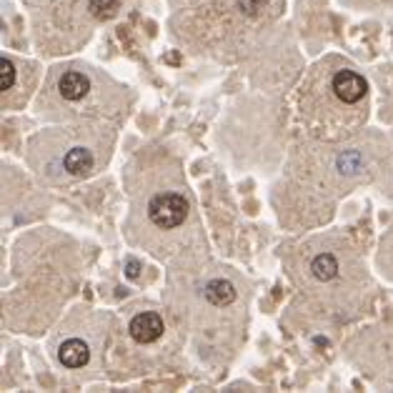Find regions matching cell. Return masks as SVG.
Returning <instances> with one entry per match:
<instances>
[{
	"instance_id": "6da1fadb",
	"label": "cell",
	"mask_w": 393,
	"mask_h": 393,
	"mask_svg": "<svg viewBox=\"0 0 393 393\" xmlns=\"http://www.w3.org/2000/svg\"><path fill=\"white\" fill-rule=\"evenodd\" d=\"M188 215V200L180 193H158L148 203V218L163 231L178 228Z\"/></svg>"
},
{
	"instance_id": "7a4b0ae2",
	"label": "cell",
	"mask_w": 393,
	"mask_h": 393,
	"mask_svg": "<svg viewBox=\"0 0 393 393\" xmlns=\"http://www.w3.org/2000/svg\"><path fill=\"white\" fill-rule=\"evenodd\" d=\"M331 90L336 93L338 100H343V103H361L368 93V83H365V78L359 76L356 70H338L336 76L331 81Z\"/></svg>"
},
{
	"instance_id": "3957f363",
	"label": "cell",
	"mask_w": 393,
	"mask_h": 393,
	"mask_svg": "<svg viewBox=\"0 0 393 393\" xmlns=\"http://www.w3.org/2000/svg\"><path fill=\"white\" fill-rule=\"evenodd\" d=\"M166 331V326H163V318L158 313H151V310H145V313H138V316L133 318L131 326H128V333L133 336V341H138V343H153V341H158Z\"/></svg>"
},
{
	"instance_id": "277c9868",
	"label": "cell",
	"mask_w": 393,
	"mask_h": 393,
	"mask_svg": "<svg viewBox=\"0 0 393 393\" xmlns=\"http://www.w3.org/2000/svg\"><path fill=\"white\" fill-rule=\"evenodd\" d=\"M58 359H61V363L65 365V368H81V365L88 363L90 351L81 338H68V341L61 346V351H58Z\"/></svg>"
},
{
	"instance_id": "5b68a950",
	"label": "cell",
	"mask_w": 393,
	"mask_h": 393,
	"mask_svg": "<svg viewBox=\"0 0 393 393\" xmlns=\"http://www.w3.org/2000/svg\"><path fill=\"white\" fill-rule=\"evenodd\" d=\"M88 88H90L88 78H85L81 70H68V73L61 78V83H58V90H61V96L65 98V100H81V98H85Z\"/></svg>"
},
{
	"instance_id": "8992f818",
	"label": "cell",
	"mask_w": 393,
	"mask_h": 393,
	"mask_svg": "<svg viewBox=\"0 0 393 393\" xmlns=\"http://www.w3.org/2000/svg\"><path fill=\"white\" fill-rule=\"evenodd\" d=\"M206 298H208V304H213V306H228V304H233L235 301V288H233V283L226 281V278H215V281H211L206 286Z\"/></svg>"
},
{
	"instance_id": "52a82bcc",
	"label": "cell",
	"mask_w": 393,
	"mask_h": 393,
	"mask_svg": "<svg viewBox=\"0 0 393 393\" xmlns=\"http://www.w3.org/2000/svg\"><path fill=\"white\" fill-rule=\"evenodd\" d=\"M63 166L70 176H85L93 168V153L85 151V148H73V151H68Z\"/></svg>"
},
{
	"instance_id": "ba28073f",
	"label": "cell",
	"mask_w": 393,
	"mask_h": 393,
	"mask_svg": "<svg viewBox=\"0 0 393 393\" xmlns=\"http://www.w3.org/2000/svg\"><path fill=\"white\" fill-rule=\"evenodd\" d=\"M310 270H313V276L318 278V281H331L333 276H336L338 270V261L333 253H321L313 258V263H310Z\"/></svg>"
},
{
	"instance_id": "9c48e42d",
	"label": "cell",
	"mask_w": 393,
	"mask_h": 393,
	"mask_svg": "<svg viewBox=\"0 0 393 393\" xmlns=\"http://www.w3.org/2000/svg\"><path fill=\"white\" fill-rule=\"evenodd\" d=\"M88 10L96 15L98 21L113 18L118 10V0H88Z\"/></svg>"
},
{
	"instance_id": "30bf717a",
	"label": "cell",
	"mask_w": 393,
	"mask_h": 393,
	"mask_svg": "<svg viewBox=\"0 0 393 393\" xmlns=\"http://www.w3.org/2000/svg\"><path fill=\"white\" fill-rule=\"evenodd\" d=\"M15 83V65L8 58H0V90H10Z\"/></svg>"
},
{
	"instance_id": "8fae6325",
	"label": "cell",
	"mask_w": 393,
	"mask_h": 393,
	"mask_svg": "<svg viewBox=\"0 0 393 393\" xmlns=\"http://www.w3.org/2000/svg\"><path fill=\"white\" fill-rule=\"evenodd\" d=\"M125 270H128V278H138L140 263L136 261V258H128V261H125Z\"/></svg>"
},
{
	"instance_id": "7c38bea8",
	"label": "cell",
	"mask_w": 393,
	"mask_h": 393,
	"mask_svg": "<svg viewBox=\"0 0 393 393\" xmlns=\"http://www.w3.org/2000/svg\"><path fill=\"white\" fill-rule=\"evenodd\" d=\"M241 8L248 10V13H253V10H258V0H241Z\"/></svg>"
}]
</instances>
